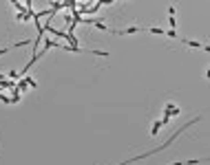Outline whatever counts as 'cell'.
Wrapping results in <instances>:
<instances>
[{"instance_id": "cell-1", "label": "cell", "mask_w": 210, "mask_h": 165, "mask_svg": "<svg viewBox=\"0 0 210 165\" xmlns=\"http://www.w3.org/2000/svg\"><path fill=\"white\" fill-rule=\"evenodd\" d=\"M11 95H13V97H11V104H18V101H20V90H18V88H13V90H11Z\"/></svg>"}, {"instance_id": "cell-2", "label": "cell", "mask_w": 210, "mask_h": 165, "mask_svg": "<svg viewBox=\"0 0 210 165\" xmlns=\"http://www.w3.org/2000/svg\"><path fill=\"white\" fill-rule=\"evenodd\" d=\"M159 128H161V121H155V123H153V130H151V134H153V137H155V134L159 132Z\"/></svg>"}, {"instance_id": "cell-3", "label": "cell", "mask_w": 210, "mask_h": 165, "mask_svg": "<svg viewBox=\"0 0 210 165\" xmlns=\"http://www.w3.org/2000/svg\"><path fill=\"white\" fill-rule=\"evenodd\" d=\"M20 79H25V82H27V86H31V88H35V86H38V84H35L33 79H31V77H20Z\"/></svg>"}, {"instance_id": "cell-4", "label": "cell", "mask_w": 210, "mask_h": 165, "mask_svg": "<svg viewBox=\"0 0 210 165\" xmlns=\"http://www.w3.org/2000/svg\"><path fill=\"white\" fill-rule=\"evenodd\" d=\"M0 101H2V104H11V97H7V95H0Z\"/></svg>"}, {"instance_id": "cell-5", "label": "cell", "mask_w": 210, "mask_h": 165, "mask_svg": "<svg viewBox=\"0 0 210 165\" xmlns=\"http://www.w3.org/2000/svg\"><path fill=\"white\" fill-rule=\"evenodd\" d=\"M168 24H170V26H177V20H175V16H170V20H168Z\"/></svg>"}, {"instance_id": "cell-6", "label": "cell", "mask_w": 210, "mask_h": 165, "mask_svg": "<svg viewBox=\"0 0 210 165\" xmlns=\"http://www.w3.org/2000/svg\"><path fill=\"white\" fill-rule=\"evenodd\" d=\"M170 165H181V163H179V161H175V163H170Z\"/></svg>"}]
</instances>
